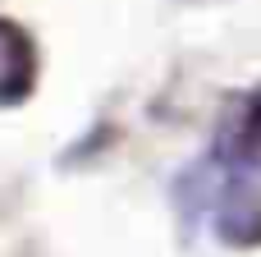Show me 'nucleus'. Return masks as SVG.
Returning a JSON list of instances; mask_svg holds the SVG:
<instances>
[{
	"label": "nucleus",
	"mask_w": 261,
	"mask_h": 257,
	"mask_svg": "<svg viewBox=\"0 0 261 257\" xmlns=\"http://www.w3.org/2000/svg\"><path fill=\"white\" fill-rule=\"evenodd\" d=\"M32 83H37V46L18 23L0 18V106L23 101Z\"/></svg>",
	"instance_id": "1"
}]
</instances>
